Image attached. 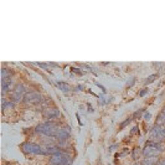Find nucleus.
Instances as JSON below:
<instances>
[{
    "mask_svg": "<svg viewBox=\"0 0 165 165\" xmlns=\"http://www.w3.org/2000/svg\"><path fill=\"white\" fill-rule=\"evenodd\" d=\"M61 128L56 124L54 121H47L45 123H41L35 128L36 134H44L46 137H57V134L60 132Z\"/></svg>",
    "mask_w": 165,
    "mask_h": 165,
    "instance_id": "nucleus-1",
    "label": "nucleus"
},
{
    "mask_svg": "<svg viewBox=\"0 0 165 165\" xmlns=\"http://www.w3.org/2000/svg\"><path fill=\"white\" fill-rule=\"evenodd\" d=\"M21 150L25 153V154H34V155H47L46 153V149L42 148L41 145L36 143H31V142H24L21 143Z\"/></svg>",
    "mask_w": 165,
    "mask_h": 165,
    "instance_id": "nucleus-2",
    "label": "nucleus"
},
{
    "mask_svg": "<svg viewBox=\"0 0 165 165\" xmlns=\"http://www.w3.org/2000/svg\"><path fill=\"white\" fill-rule=\"evenodd\" d=\"M150 137V142H155V143H161L165 139V127L164 126H159L155 124L149 133Z\"/></svg>",
    "mask_w": 165,
    "mask_h": 165,
    "instance_id": "nucleus-3",
    "label": "nucleus"
},
{
    "mask_svg": "<svg viewBox=\"0 0 165 165\" xmlns=\"http://www.w3.org/2000/svg\"><path fill=\"white\" fill-rule=\"evenodd\" d=\"M25 94H26V87H25L24 85L19 83L14 87V90L11 91V93H10V101L14 102V103H18L20 102L21 99H24Z\"/></svg>",
    "mask_w": 165,
    "mask_h": 165,
    "instance_id": "nucleus-4",
    "label": "nucleus"
},
{
    "mask_svg": "<svg viewBox=\"0 0 165 165\" xmlns=\"http://www.w3.org/2000/svg\"><path fill=\"white\" fill-rule=\"evenodd\" d=\"M52 165H71L72 164V158L65 152H61L60 154L52 155L50 159Z\"/></svg>",
    "mask_w": 165,
    "mask_h": 165,
    "instance_id": "nucleus-5",
    "label": "nucleus"
},
{
    "mask_svg": "<svg viewBox=\"0 0 165 165\" xmlns=\"http://www.w3.org/2000/svg\"><path fill=\"white\" fill-rule=\"evenodd\" d=\"M23 102L25 103V104H39V103H42L44 102V97L41 96V93H39V92H35V91H31V92H28L26 94H25Z\"/></svg>",
    "mask_w": 165,
    "mask_h": 165,
    "instance_id": "nucleus-6",
    "label": "nucleus"
},
{
    "mask_svg": "<svg viewBox=\"0 0 165 165\" xmlns=\"http://www.w3.org/2000/svg\"><path fill=\"white\" fill-rule=\"evenodd\" d=\"M42 116H44L45 119H47V121H54L55 118H59V117L61 116V113H60V111H59L56 107H51V108L49 107V108H46V109L44 111Z\"/></svg>",
    "mask_w": 165,
    "mask_h": 165,
    "instance_id": "nucleus-7",
    "label": "nucleus"
},
{
    "mask_svg": "<svg viewBox=\"0 0 165 165\" xmlns=\"http://www.w3.org/2000/svg\"><path fill=\"white\" fill-rule=\"evenodd\" d=\"M70 134H71V127L65 126L63 128H61V129H60V132L57 134V137H56V139H57L59 143L62 145L65 142H67V139L70 138Z\"/></svg>",
    "mask_w": 165,
    "mask_h": 165,
    "instance_id": "nucleus-8",
    "label": "nucleus"
},
{
    "mask_svg": "<svg viewBox=\"0 0 165 165\" xmlns=\"http://www.w3.org/2000/svg\"><path fill=\"white\" fill-rule=\"evenodd\" d=\"M159 154H160V152H159L157 148L150 147V145H145V148H144V150H143V155L145 157V158H149V157H158Z\"/></svg>",
    "mask_w": 165,
    "mask_h": 165,
    "instance_id": "nucleus-9",
    "label": "nucleus"
},
{
    "mask_svg": "<svg viewBox=\"0 0 165 165\" xmlns=\"http://www.w3.org/2000/svg\"><path fill=\"white\" fill-rule=\"evenodd\" d=\"M11 85H13V80H11V78H5V80H1L3 94H5L6 92H10V90H11Z\"/></svg>",
    "mask_w": 165,
    "mask_h": 165,
    "instance_id": "nucleus-10",
    "label": "nucleus"
},
{
    "mask_svg": "<svg viewBox=\"0 0 165 165\" xmlns=\"http://www.w3.org/2000/svg\"><path fill=\"white\" fill-rule=\"evenodd\" d=\"M45 149H46V153H47V155H51V157L56 155V154H60L61 152H62L59 147H56V145H47Z\"/></svg>",
    "mask_w": 165,
    "mask_h": 165,
    "instance_id": "nucleus-11",
    "label": "nucleus"
},
{
    "mask_svg": "<svg viewBox=\"0 0 165 165\" xmlns=\"http://www.w3.org/2000/svg\"><path fill=\"white\" fill-rule=\"evenodd\" d=\"M158 163H159L158 157H149V158L143 159V161H142L143 165H157Z\"/></svg>",
    "mask_w": 165,
    "mask_h": 165,
    "instance_id": "nucleus-12",
    "label": "nucleus"
},
{
    "mask_svg": "<svg viewBox=\"0 0 165 165\" xmlns=\"http://www.w3.org/2000/svg\"><path fill=\"white\" fill-rule=\"evenodd\" d=\"M1 103H3V111L13 109V108H14V106H15V103H14V102H11V101H10V99L8 101L6 98H3Z\"/></svg>",
    "mask_w": 165,
    "mask_h": 165,
    "instance_id": "nucleus-13",
    "label": "nucleus"
},
{
    "mask_svg": "<svg viewBox=\"0 0 165 165\" xmlns=\"http://www.w3.org/2000/svg\"><path fill=\"white\" fill-rule=\"evenodd\" d=\"M143 154V152L140 150V148L139 147H135V148H133V152H132V158L134 159L135 161L139 160V158H140V155Z\"/></svg>",
    "mask_w": 165,
    "mask_h": 165,
    "instance_id": "nucleus-14",
    "label": "nucleus"
},
{
    "mask_svg": "<svg viewBox=\"0 0 165 165\" xmlns=\"http://www.w3.org/2000/svg\"><path fill=\"white\" fill-rule=\"evenodd\" d=\"M13 76V71L9 70V68H3L1 70V80H5V78H11Z\"/></svg>",
    "mask_w": 165,
    "mask_h": 165,
    "instance_id": "nucleus-15",
    "label": "nucleus"
},
{
    "mask_svg": "<svg viewBox=\"0 0 165 165\" xmlns=\"http://www.w3.org/2000/svg\"><path fill=\"white\" fill-rule=\"evenodd\" d=\"M57 86L60 87V90H62L63 92H68L71 91V86L68 83H66V82H59Z\"/></svg>",
    "mask_w": 165,
    "mask_h": 165,
    "instance_id": "nucleus-16",
    "label": "nucleus"
},
{
    "mask_svg": "<svg viewBox=\"0 0 165 165\" xmlns=\"http://www.w3.org/2000/svg\"><path fill=\"white\" fill-rule=\"evenodd\" d=\"M158 78V75L157 73H154V75H150L149 77H147V80L144 81V85H150V83H153L154 81H155Z\"/></svg>",
    "mask_w": 165,
    "mask_h": 165,
    "instance_id": "nucleus-17",
    "label": "nucleus"
},
{
    "mask_svg": "<svg viewBox=\"0 0 165 165\" xmlns=\"http://www.w3.org/2000/svg\"><path fill=\"white\" fill-rule=\"evenodd\" d=\"M144 112H145V109H144V108H142V109L134 112L133 116H132V118H133V119H140V118H142V113H144Z\"/></svg>",
    "mask_w": 165,
    "mask_h": 165,
    "instance_id": "nucleus-18",
    "label": "nucleus"
},
{
    "mask_svg": "<svg viewBox=\"0 0 165 165\" xmlns=\"http://www.w3.org/2000/svg\"><path fill=\"white\" fill-rule=\"evenodd\" d=\"M132 121H133V118H132V117H128V118H127V119H126L124 122H122L121 124H119V130L124 129V128H126V127H127L128 124H129V123H130Z\"/></svg>",
    "mask_w": 165,
    "mask_h": 165,
    "instance_id": "nucleus-19",
    "label": "nucleus"
},
{
    "mask_svg": "<svg viewBox=\"0 0 165 165\" xmlns=\"http://www.w3.org/2000/svg\"><path fill=\"white\" fill-rule=\"evenodd\" d=\"M71 71L75 72V73H77V75H80V76H83L85 75V71H82L81 68H76V67H71Z\"/></svg>",
    "mask_w": 165,
    "mask_h": 165,
    "instance_id": "nucleus-20",
    "label": "nucleus"
},
{
    "mask_svg": "<svg viewBox=\"0 0 165 165\" xmlns=\"http://www.w3.org/2000/svg\"><path fill=\"white\" fill-rule=\"evenodd\" d=\"M135 82H137V78H135V77H130V78L127 81V87H132L134 83H135Z\"/></svg>",
    "mask_w": 165,
    "mask_h": 165,
    "instance_id": "nucleus-21",
    "label": "nucleus"
},
{
    "mask_svg": "<svg viewBox=\"0 0 165 165\" xmlns=\"http://www.w3.org/2000/svg\"><path fill=\"white\" fill-rule=\"evenodd\" d=\"M139 133V127L135 126V127H133V129L130 130V135H134V134H138Z\"/></svg>",
    "mask_w": 165,
    "mask_h": 165,
    "instance_id": "nucleus-22",
    "label": "nucleus"
},
{
    "mask_svg": "<svg viewBox=\"0 0 165 165\" xmlns=\"http://www.w3.org/2000/svg\"><path fill=\"white\" fill-rule=\"evenodd\" d=\"M107 103V101L104 99V97H103L102 94L99 96V101H98V104H101V106H103V104H106Z\"/></svg>",
    "mask_w": 165,
    "mask_h": 165,
    "instance_id": "nucleus-23",
    "label": "nucleus"
},
{
    "mask_svg": "<svg viewBox=\"0 0 165 165\" xmlns=\"http://www.w3.org/2000/svg\"><path fill=\"white\" fill-rule=\"evenodd\" d=\"M148 92H149L148 88H144V90H142L140 92H139V96H140V97H144V96H145V94L148 93Z\"/></svg>",
    "mask_w": 165,
    "mask_h": 165,
    "instance_id": "nucleus-24",
    "label": "nucleus"
},
{
    "mask_svg": "<svg viewBox=\"0 0 165 165\" xmlns=\"http://www.w3.org/2000/svg\"><path fill=\"white\" fill-rule=\"evenodd\" d=\"M41 68H44V70H46V71H49V63H37Z\"/></svg>",
    "mask_w": 165,
    "mask_h": 165,
    "instance_id": "nucleus-25",
    "label": "nucleus"
},
{
    "mask_svg": "<svg viewBox=\"0 0 165 165\" xmlns=\"http://www.w3.org/2000/svg\"><path fill=\"white\" fill-rule=\"evenodd\" d=\"M96 86H97V87H99V88L102 90V92H103V93H106V92H107V90H106V87H103L102 85H99V83H98V82H96Z\"/></svg>",
    "mask_w": 165,
    "mask_h": 165,
    "instance_id": "nucleus-26",
    "label": "nucleus"
},
{
    "mask_svg": "<svg viewBox=\"0 0 165 165\" xmlns=\"http://www.w3.org/2000/svg\"><path fill=\"white\" fill-rule=\"evenodd\" d=\"M119 154H121V157H124V155H127V154H129V149L124 148V150H123L122 153H119Z\"/></svg>",
    "mask_w": 165,
    "mask_h": 165,
    "instance_id": "nucleus-27",
    "label": "nucleus"
},
{
    "mask_svg": "<svg viewBox=\"0 0 165 165\" xmlns=\"http://www.w3.org/2000/svg\"><path fill=\"white\" fill-rule=\"evenodd\" d=\"M150 118H152V114H150V113H149V112H147L145 114H144V119H145V121H149V119H150Z\"/></svg>",
    "mask_w": 165,
    "mask_h": 165,
    "instance_id": "nucleus-28",
    "label": "nucleus"
},
{
    "mask_svg": "<svg viewBox=\"0 0 165 165\" xmlns=\"http://www.w3.org/2000/svg\"><path fill=\"white\" fill-rule=\"evenodd\" d=\"M87 108H88V109H87V111H88L90 113H93V112H94V109H93V108H92V106H91V104H87Z\"/></svg>",
    "mask_w": 165,
    "mask_h": 165,
    "instance_id": "nucleus-29",
    "label": "nucleus"
},
{
    "mask_svg": "<svg viewBox=\"0 0 165 165\" xmlns=\"http://www.w3.org/2000/svg\"><path fill=\"white\" fill-rule=\"evenodd\" d=\"M117 147H118V145H116V144H114V145H111V147H109V149H108V150H109V153H111V152H113V150H114V149H116Z\"/></svg>",
    "mask_w": 165,
    "mask_h": 165,
    "instance_id": "nucleus-30",
    "label": "nucleus"
},
{
    "mask_svg": "<svg viewBox=\"0 0 165 165\" xmlns=\"http://www.w3.org/2000/svg\"><path fill=\"white\" fill-rule=\"evenodd\" d=\"M82 90H83V86H82V85L76 86V91H82Z\"/></svg>",
    "mask_w": 165,
    "mask_h": 165,
    "instance_id": "nucleus-31",
    "label": "nucleus"
},
{
    "mask_svg": "<svg viewBox=\"0 0 165 165\" xmlns=\"http://www.w3.org/2000/svg\"><path fill=\"white\" fill-rule=\"evenodd\" d=\"M76 117H77V119H78V124L80 126H83V123H82L80 119H81V118H80V114H78V113H77V114H76Z\"/></svg>",
    "mask_w": 165,
    "mask_h": 165,
    "instance_id": "nucleus-32",
    "label": "nucleus"
},
{
    "mask_svg": "<svg viewBox=\"0 0 165 165\" xmlns=\"http://www.w3.org/2000/svg\"><path fill=\"white\" fill-rule=\"evenodd\" d=\"M157 165H165V158H164V159H161V160L159 161Z\"/></svg>",
    "mask_w": 165,
    "mask_h": 165,
    "instance_id": "nucleus-33",
    "label": "nucleus"
},
{
    "mask_svg": "<svg viewBox=\"0 0 165 165\" xmlns=\"http://www.w3.org/2000/svg\"><path fill=\"white\" fill-rule=\"evenodd\" d=\"M134 165H143L142 163H138V161H135V164H134Z\"/></svg>",
    "mask_w": 165,
    "mask_h": 165,
    "instance_id": "nucleus-34",
    "label": "nucleus"
},
{
    "mask_svg": "<svg viewBox=\"0 0 165 165\" xmlns=\"http://www.w3.org/2000/svg\"><path fill=\"white\" fill-rule=\"evenodd\" d=\"M161 113H164V114H165V107L163 108V111H161Z\"/></svg>",
    "mask_w": 165,
    "mask_h": 165,
    "instance_id": "nucleus-35",
    "label": "nucleus"
}]
</instances>
